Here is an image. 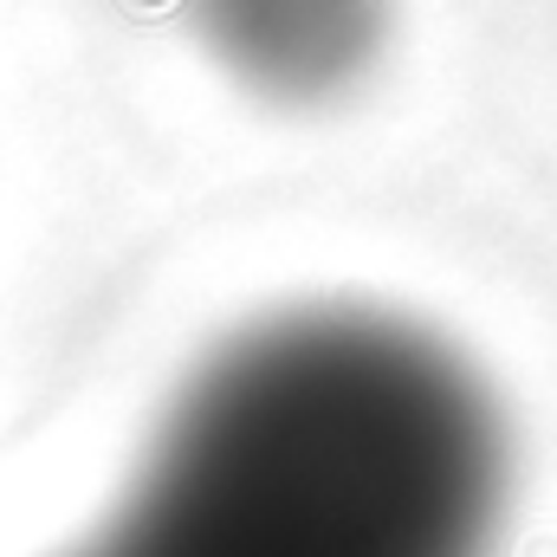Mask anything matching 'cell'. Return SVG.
<instances>
[{
  "label": "cell",
  "mask_w": 557,
  "mask_h": 557,
  "mask_svg": "<svg viewBox=\"0 0 557 557\" xmlns=\"http://www.w3.org/2000/svg\"><path fill=\"white\" fill-rule=\"evenodd\" d=\"M486 512V447L460 409L234 376L175 416L65 557H480Z\"/></svg>",
  "instance_id": "1"
}]
</instances>
